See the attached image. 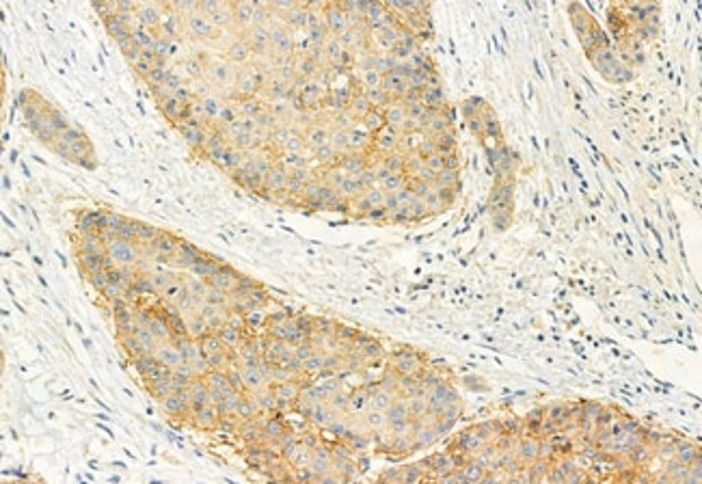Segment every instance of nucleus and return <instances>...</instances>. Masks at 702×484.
<instances>
[{"label": "nucleus", "instance_id": "f03ea898", "mask_svg": "<svg viewBox=\"0 0 702 484\" xmlns=\"http://www.w3.org/2000/svg\"><path fill=\"white\" fill-rule=\"evenodd\" d=\"M264 85H266V72L257 70L255 65L247 68V70H240L238 76H236V87H238L240 98H253V95H257L259 91H262Z\"/></svg>", "mask_w": 702, "mask_h": 484}, {"label": "nucleus", "instance_id": "b1692460", "mask_svg": "<svg viewBox=\"0 0 702 484\" xmlns=\"http://www.w3.org/2000/svg\"><path fill=\"white\" fill-rule=\"evenodd\" d=\"M212 22H214V26H219V28H225V26H230L232 22H234V7L232 5H225L219 13H214V15H212V18H210Z\"/></svg>", "mask_w": 702, "mask_h": 484}, {"label": "nucleus", "instance_id": "9d476101", "mask_svg": "<svg viewBox=\"0 0 702 484\" xmlns=\"http://www.w3.org/2000/svg\"><path fill=\"white\" fill-rule=\"evenodd\" d=\"M290 184V169H285L281 163H277L264 177V190L270 192H283Z\"/></svg>", "mask_w": 702, "mask_h": 484}, {"label": "nucleus", "instance_id": "aec40b11", "mask_svg": "<svg viewBox=\"0 0 702 484\" xmlns=\"http://www.w3.org/2000/svg\"><path fill=\"white\" fill-rule=\"evenodd\" d=\"M160 232H162V230H158L156 225L137 221V240H134V242H141V245H147V242H154V240L160 236Z\"/></svg>", "mask_w": 702, "mask_h": 484}, {"label": "nucleus", "instance_id": "cd10ccee", "mask_svg": "<svg viewBox=\"0 0 702 484\" xmlns=\"http://www.w3.org/2000/svg\"><path fill=\"white\" fill-rule=\"evenodd\" d=\"M190 91H192L194 98H199V100H203V98H208V95H212L208 83H194V85L190 87Z\"/></svg>", "mask_w": 702, "mask_h": 484}, {"label": "nucleus", "instance_id": "0eeeda50", "mask_svg": "<svg viewBox=\"0 0 702 484\" xmlns=\"http://www.w3.org/2000/svg\"><path fill=\"white\" fill-rule=\"evenodd\" d=\"M106 228V210H85L76 219V232H100Z\"/></svg>", "mask_w": 702, "mask_h": 484}, {"label": "nucleus", "instance_id": "4be33fe9", "mask_svg": "<svg viewBox=\"0 0 702 484\" xmlns=\"http://www.w3.org/2000/svg\"><path fill=\"white\" fill-rule=\"evenodd\" d=\"M182 68H184L186 76L192 78V80H199L201 74L205 72V68H203V63H201L199 57H186V59L182 61Z\"/></svg>", "mask_w": 702, "mask_h": 484}, {"label": "nucleus", "instance_id": "4468645a", "mask_svg": "<svg viewBox=\"0 0 702 484\" xmlns=\"http://www.w3.org/2000/svg\"><path fill=\"white\" fill-rule=\"evenodd\" d=\"M201 102V106H203V115H205V123L208 125H212V123H214L217 119H219V115H221V110H223V100L219 98V95H214V93H212V95H208V98H203V100H199Z\"/></svg>", "mask_w": 702, "mask_h": 484}, {"label": "nucleus", "instance_id": "39448f33", "mask_svg": "<svg viewBox=\"0 0 702 484\" xmlns=\"http://www.w3.org/2000/svg\"><path fill=\"white\" fill-rule=\"evenodd\" d=\"M186 26H188V30L194 37H201V39H217V37H221V28L214 26V22H212L208 15L199 13V11L188 15Z\"/></svg>", "mask_w": 702, "mask_h": 484}, {"label": "nucleus", "instance_id": "5701e85b", "mask_svg": "<svg viewBox=\"0 0 702 484\" xmlns=\"http://www.w3.org/2000/svg\"><path fill=\"white\" fill-rule=\"evenodd\" d=\"M179 28H182V20H179V15H175V13L162 15V30H165V37H177L179 35Z\"/></svg>", "mask_w": 702, "mask_h": 484}, {"label": "nucleus", "instance_id": "f3484780", "mask_svg": "<svg viewBox=\"0 0 702 484\" xmlns=\"http://www.w3.org/2000/svg\"><path fill=\"white\" fill-rule=\"evenodd\" d=\"M132 39L139 43V48H141L143 52H154V50H156V39H158V37L152 35V30H147V28H143V26H137V28L132 30Z\"/></svg>", "mask_w": 702, "mask_h": 484}, {"label": "nucleus", "instance_id": "9b49d317", "mask_svg": "<svg viewBox=\"0 0 702 484\" xmlns=\"http://www.w3.org/2000/svg\"><path fill=\"white\" fill-rule=\"evenodd\" d=\"M137 22H139V26H143L147 30H154V28L162 26L160 7L158 5H145V3H141L137 7Z\"/></svg>", "mask_w": 702, "mask_h": 484}, {"label": "nucleus", "instance_id": "ddd939ff", "mask_svg": "<svg viewBox=\"0 0 702 484\" xmlns=\"http://www.w3.org/2000/svg\"><path fill=\"white\" fill-rule=\"evenodd\" d=\"M205 72H208V78L212 80V83L219 85V87H230L234 83V72H232L230 65H225V63H214V65Z\"/></svg>", "mask_w": 702, "mask_h": 484}, {"label": "nucleus", "instance_id": "6e6552de", "mask_svg": "<svg viewBox=\"0 0 702 484\" xmlns=\"http://www.w3.org/2000/svg\"><path fill=\"white\" fill-rule=\"evenodd\" d=\"M247 43L251 48V52H255L257 57H264V54H270V28H264V26H251L247 30Z\"/></svg>", "mask_w": 702, "mask_h": 484}, {"label": "nucleus", "instance_id": "393cba45", "mask_svg": "<svg viewBox=\"0 0 702 484\" xmlns=\"http://www.w3.org/2000/svg\"><path fill=\"white\" fill-rule=\"evenodd\" d=\"M169 72H171V70H169L167 65H160V68H156L150 76L145 78V83L150 85V89H152V87H162V85H165L167 76H169Z\"/></svg>", "mask_w": 702, "mask_h": 484}, {"label": "nucleus", "instance_id": "f8f14e48", "mask_svg": "<svg viewBox=\"0 0 702 484\" xmlns=\"http://www.w3.org/2000/svg\"><path fill=\"white\" fill-rule=\"evenodd\" d=\"M234 20L238 22V26L247 33V30L253 26V15H255V3H247V0H240V3H234Z\"/></svg>", "mask_w": 702, "mask_h": 484}, {"label": "nucleus", "instance_id": "dca6fc26", "mask_svg": "<svg viewBox=\"0 0 702 484\" xmlns=\"http://www.w3.org/2000/svg\"><path fill=\"white\" fill-rule=\"evenodd\" d=\"M236 104H238V108H236L238 115L240 117H249V119H255L259 112L266 108L262 102L255 100V98H240V102H236Z\"/></svg>", "mask_w": 702, "mask_h": 484}, {"label": "nucleus", "instance_id": "2eb2a0df", "mask_svg": "<svg viewBox=\"0 0 702 484\" xmlns=\"http://www.w3.org/2000/svg\"><path fill=\"white\" fill-rule=\"evenodd\" d=\"M242 160H244V152H240V150H236V148H232V145H230V148H227V152H225V156H223V160H221V169L223 171H227V173H236L240 167H242Z\"/></svg>", "mask_w": 702, "mask_h": 484}, {"label": "nucleus", "instance_id": "412c9836", "mask_svg": "<svg viewBox=\"0 0 702 484\" xmlns=\"http://www.w3.org/2000/svg\"><path fill=\"white\" fill-rule=\"evenodd\" d=\"M104 26H106V30H108V35H110L112 39H115L117 43L123 41V39H128V37H132V30H130L128 26H123L121 22H117L115 18L104 20Z\"/></svg>", "mask_w": 702, "mask_h": 484}, {"label": "nucleus", "instance_id": "1a4fd4ad", "mask_svg": "<svg viewBox=\"0 0 702 484\" xmlns=\"http://www.w3.org/2000/svg\"><path fill=\"white\" fill-rule=\"evenodd\" d=\"M158 106H160V110H162V115H165L175 128H177V125H182L184 121L190 119V117H188V106L182 104V102H177V100L173 98V95H171V98H167V100L158 102Z\"/></svg>", "mask_w": 702, "mask_h": 484}, {"label": "nucleus", "instance_id": "20e7f679", "mask_svg": "<svg viewBox=\"0 0 702 484\" xmlns=\"http://www.w3.org/2000/svg\"><path fill=\"white\" fill-rule=\"evenodd\" d=\"M177 130H179L182 139L190 145L192 150H197V152H199V150L203 148V145H205L210 132H212V125L188 119V121H184L182 125H177Z\"/></svg>", "mask_w": 702, "mask_h": 484}, {"label": "nucleus", "instance_id": "7ed1b4c3", "mask_svg": "<svg viewBox=\"0 0 702 484\" xmlns=\"http://www.w3.org/2000/svg\"><path fill=\"white\" fill-rule=\"evenodd\" d=\"M270 50L277 57H294V52H297L294 30H290L281 22H274V26L270 28Z\"/></svg>", "mask_w": 702, "mask_h": 484}, {"label": "nucleus", "instance_id": "a211bd4d", "mask_svg": "<svg viewBox=\"0 0 702 484\" xmlns=\"http://www.w3.org/2000/svg\"><path fill=\"white\" fill-rule=\"evenodd\" d=\"M227 57H230V61H234V63H247L251 59V48H249L247 39H236L230 46V50H227Z\"/></svg>", "mask_w": 702, "mask_h": 484}, {"label": "nucleus", "instance_id": "f257e3e1", "mask_svg": "<svg viewBox=\"0 0 702 484\" xmlns=\"http://www.w3.org/2000/svg\"><path fill=\"white\" fill-rule=\"evenodd\" d=\"M400 484H702V450L616 405L562 398L454 430Z\"/></svg>", "mask_w": 702, "mask_h": 484}, {"label": "nucleus", "instance_id": "a878e982", "mask_svg": "<svg viewBox=\"0 0 702 484\" xmlns=\"http://www.w3.org/2000/svg\"><path fill=\"white\" fill-rule=\"evenodd\" d=\"M227 3H221V0H203V3H199V13L208 15V18H212L214 13H219Z\"/></svg>", "mask_w": 702, "mask_h": 484}, {"label": "nucleus", "instance_id": "423d86ee", "mask_svg": "<svg viewBox=\"0 0 702 484\" xmlns=\"http://www.w3.org/2000/svg\"><path fill=\"white\" fill-rule=\"evenodd\" d=\"M227 148H230V143H227L219 132H217V128L214 125H212V132H210V137H208V141H205V145H203V148L199 150L208 160H212V163H214V165H221V160H223V156H225V152H227Z\"/></svg>", "mask_w": 702, "mask_h": 484}, {"label": "nucleus", "instance_id": "c85d7f7f", "mask_svg": "<svg viewBox=\"0 0 702 484\" xmlns=\"http://www.w3.org/2000/svg\"><path fill=\"white\" fill-rule=\"evenodd\" d=\"M5 484H41V482L39 480L32 482L30 478H22V480H11V482H5Z\"/></svg>", "mask_w": 702, "mask_h": 484}, {"label": "nucleus", "instance_id": "6ab92c4d", "mask_svg": "<svg viewBox=\"0 0 702 484\" xmlns=\"http://www.w3.org/2000/svg\"><path fill=\"white\" fill-rule=\"evenodd\" d=\"M117 46H119V50L123 52V57L128 59L130 65H137V63L141 61V57H143V50H141L139 43H137L132 37H128V39L119 41Z\"/></svg>", "mask_w": 702, "mask_h": 484}, {"label": "nucleus", "instance_id": "bb28decb", "mask_svg": "<svg viewBox=\"0 0 702 484\" xmlns=\"http://www.w3.org/2000/svg\"><path fill=\"white\" fill-rule=\"evenodd\" d=\"M182 85H184L182 76H179L177 72H169V76H167V80H165V87H167V89H171V91L175 93L179 87H182Z\"/></svg>", "mask_w": 702, "mask_h": 484}]
</instances>
